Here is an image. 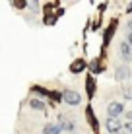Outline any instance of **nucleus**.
Masks as SVG:
<instances>
[{
  "label": "nucleus",
  "instance_id": "9b49d317",
  "mask_svg": "<svg viewBox=\"0 0 132 134\" xmlns=\"http://www.w3.org/2000/svg\"><path fill=\"white\" fill-rule=\"evenodd\" d=\"M95 87H97V84H95L93 76H88V78H85V91H88V97L89 99L95 95Z\"/></svg>",
  "mask_w": 132,
  "mask_h": 134
},
{
  "label": "nucleus",
  "instance_id": "ddd939ff",
  "mask_svg": "<svg viewBox=\"0 0 132 134\" xmlns=\"http://www.w3.org/2000/svg\"><path fill=\"white\" fill-rule=\"evenodd\" d=\"M89 70H91L93 74L103 72V62H101V58H93V60L89 62Z\"/></svg>",
  "mask_w": 132,
  "mask_h": 134
},
{
  "label": "nucleus",
  "instance_id": "f8f14e48",
  "mask_svg": "<svg viewBox=\"0 0 132 134\" xmlns=\"http://www.w3.org/2000/svg\"><path fill=\"white\" fill-rule=\"evenodd\" d=\"M85 115H88V122L93 126V130L97 132L99 130V124H97V117H95V113H93V109L91 107H85Z\"/></svg>",
  "mask_w": 132,
  "mask_h": 134
},
{
  "label": "nucleus",
  "instance_id": "aec40b11",
  "mask_svg": "<svg viewBox=\"0 0 132 134\" xmlns=\"http://www.w3.org/2000/svg\"><path fill=\"white\" fill-rule=\"evenodd\" d=\"M126 14H132V2H128V4H126V10H124Z\"/></svg>",
  "mask_w": 132,
  "mask_h": 134
},
{
  "label": "nucleus",
  "instance_id": "f257e3e1",
  "mask_svg": "<svg viewBox=\"0 0 132 134\" xmlns=\"http://www.w3.org/2000/svg\"><path fill=\"white\" fill-rule=\"evenodd\" d=\"M62 101H64L66 105L76 107V105L82 103V95L78 91H74V90H62Z\"/></svg>",
  "mask_w": 132,
  "mask_h": 134
},
{
  "label": "nucleus",
  "instance_id": "0eeeda50",
  "mask_svg": "<svg viewBox=\"0 0 132 134\" xmlns=\"http://www.w3.org/2000/svg\"><path fill=\"white\" fill-rule=\"evenodd\" d=\"M85 68H88V62H85L84 58H76V60L70 62V68H68V70L72 74H80V72H84Z\"/></svg>",
  "mask_w": 132,
  "mask_h": 134
},
{
  "label": "nucleus",
  "instance_id": "2eb2a0df",
  "mask_svg": "<svg viewBox=\"0 0 132 134\" xmlns=\"http://www.w3.org/2000/svg\"><path fill=\"white\" fill-rule=\"evenodd\" d=\"M49 99H51L53 105L60 103V101H62V91H51V93H49Z\"/></svg>",
  "mask_w": 132,
  "mask_h": 134
},
{
  "label": "nucleus",
  "instance_id": "4468645a",
  "mask_svg": "<svg viewBox=\"0 0 132 134\" xmlns=\"http://www.w3.org/2000/svg\"><path fill=\"white\" fill-rule=\"evenodd\" d=\"M31 91H35V93H39L41 97H49V93H51V90H47V87H43V86H31Z\"/></svg>",
  "mask_w": 132,
  "mask_h": 134
},
{
  "label": "nucleus",
  "instance_id": "423d86ee",
  "mask_svg": "<svg viewBox=\"0 0 132 134\" xmlns=\"http://www.w3.org/2000/svg\"><path fill=\"white\" fill-rule=\"evenodd\" d=\"M117 24H119L117 20H111V24H109V27L105 29V33H103V47H107V45L111 43L113 35H115V31H117Z\"/></svg>",
  "mask_w": 132,
  "mask_h": 134
},
{
  "label": "nucleus",
  "instance_id": "f03ea898",
  "mask_svg": "<svg viewBox=\"0 0 132 134\" xmlns=\"http://www.w3.org/2000/svg\"><path fill=\"white\" fill-rule=\"evenodd\" d=\"M124 113V103L122 101H111L107 107V119H119Z\"/></svg>",
  "mask_w": 132,
  "mask_h": 134
},
{
  "label": "nucleus",
  "instance_id": "dca6fc26",
  "mask_svg": "<svg viewBox=\"0 0 132 134\" xmlns=\"http://www.w3.org/2000/svg\"><path fill=\"white\" fill-rule=\"evenodd\" d=\"M122 97H124V101H132V86L130 84H126L122 87Z\"/></svg>",
  "mask_w": 132,
  "mask_h": 134
},
{
  "label": "nucleus",
  "instance_id": "412c9836",
  "mask_svg": "<svg viewBox=\"0 0 132 134\" xmlns=\"http://www.w3.org/2000/svg\"><path fill=\"white\" fill-rule=\"evenodd\" d=\"M126 41H128V45L132 47V33H128V37H126Z\"/></svg>",
  "mask_w": 132,
  "mask_h": 134
},
{
  "label": "nucleus",
  "instance_id": "6ab92c4d",
  "mask_svg": "<svg viewBox=\"0 0 132 134\" xmlns=\"http://www.w3.org/2000/svg\"><path fill=\"white\" fill-rule=\"evenodd\" d=\"M124 119H128L126 122H132V111H126V113H124Z\"/></svg>",
  "mask_w": 132,
  "mask_h": 134
},
{
  "label": "nucleus",
  "instance_id": "7ed1b4c3",
  "mask_svg": "<svg viewBox=\"0 0 132 134\" xmlns=\"http://www.w3.org/2000/svg\"><path fill=\"white\" fill-rule=\"evenodd\" d=\"M107 132L109 134H119L120 130H124V124H122L120 119H107Z\"/></svg>",
  "mask_w": 132,
  "mask_h": 134
},
{
  "label": "nucleus",
  "instance_id": "f3484780",
  "mask_svg": "<svg viewBox=\"0 0 132 134\" xmlns=\"http://www.w3.org/2000/svg\"><path fill=\"white\" fill-rule=\"evenodd\" d=\"M27 6H29V2H21V0L14 2V8H27Z\"/></svg>",
  "mask_w": 132,
  "mask_h": 134
},
{
  "label": "nucleus",
  "instance_id": "a211bd4d",
  "mask_svg": "<svg viewBox=\"0 0 132 134\" xmlns=\"http://www.w3.org/2000/svg\"><path fill=\"white\" fill-rule=\"evenodd\" d=\"M124 132L132 134V122H124Z\"/></svg>",
  "mask_w": 132,
  "mask_h": 134
},
{
  "label": "nucleus",
  "instance_id": "39448f33",
  "mask_svg": "<svg viewBox=\"0 0 132 134\" xmlns=\"http://www.w3.org/2000/svg\"><path fill=\"white\" fill-rule=\"evenodd\" d=\"M58 126L62 128V132H74V121L68 119L66 115H58Z\"/></svg>",
  "mask_w": 132,
  "mask_h": 134
},
{
  "label": "nucleus",
  "instance_id": "20e7f679",
  "mask_svg": "<svg viewBox=\"0 0 132 134\" xmlns=\"http://www.w3.org/2000/svg\"><path fill=\"white\" fill-rule=\"evenodd\" d=\"M130 76H132V70L126 66V64H120V66L115 70V80L117 82H124V80H128Z\"/></svg>",
  "mask_w": 132,
  "mask_h": 134
},
{
  "label": "nucleus",
  "instance_id": "5701e85b",
  "mask_svg": "<svg viewBox=\"0 0 132 134\" xmlns=\"http://www.w3.org/2000/svg\"><path fill=\"white\" fill-rule=\"evenodd\" d=\"M119 134H122V132H119Z\"/></svg>",
  "mask_w": 132,
  "mask_h": 134
},
{
  "label": "nucleus",
  "instance_id": "6e6552de",
  "mask_svg": "<svg viewBox=\"0 0 132 134\" xmlns=\"http://www.w3.org/2000/svg\"><path fill=\"white\" fill-rule=\"evenodd\" d=\"M120 54H122V60H124V64L132 60V47L128 45V41H122L120 43Z\"/></svg>",
  "mask_w": 132,
  "mask_h": 134
},
{
  "label": "nucleus",
  "instance_id": "4be33fe9",
  "mask_svg": "<svg viewBox=\"0 0 132 134\" xmlns=\"http://www.w3.org/2000/svg\"><path fill=\"white\" fill-rule=\"evenodd\" d=\"M126 27H128V33H132V20L128 21V24H126Z\"/></svg>",
  "mask_w": 132,
  "mask_h": 134
},
{
  "label": "nucleus",
  "instance_id": "1a4fd4ad",
  "mask_svg": "<svg viewBox=\"0 0 132 134\" xmlns=\"http://www.w3.org/2000/svg\"><path fill=\"white\" fill-rule=\"evenodd\" d=\"M27 105H29L31 109H35V111H47V105H45V101L41 97H31Z\"/></svg>",
  "mask_w": 132,
  "mask_h": 134
},
{
  "label": "nucleus",
  "instance_id": "9d476101",
  "mask_svg": "<svg viewBox=\"0 0 132 134\" xmlns=\"http://www.w3.org/2000/svg\"><path fill=\"white\" fill-rule=\"evenodd\" d=\"M43 134H62V128L58 126V122H47L43 126Z\"/></svg>",
  "mask_w": 132,
  "mask_h": 134
}]
</instances>
